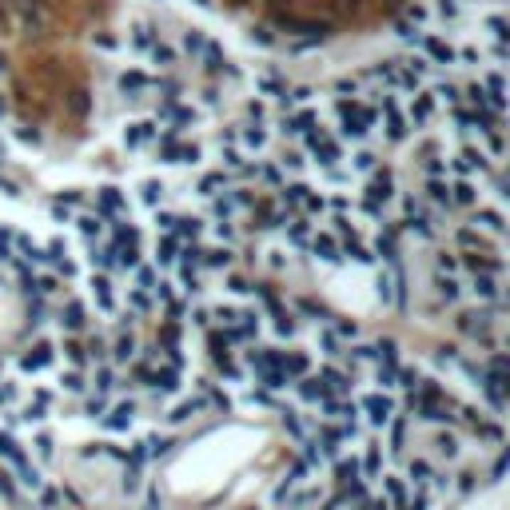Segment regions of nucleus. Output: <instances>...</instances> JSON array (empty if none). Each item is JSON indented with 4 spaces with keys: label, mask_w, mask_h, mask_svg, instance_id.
Masks as SVG:
<instances>
[{
    "label": "nucleus",
    "mask_w": 510,
    "mask_h": 510,
    "mask_svg": "<svg viewBox=\"0 0 510 510\" xmlns=\"http://www.w3.org/2000/svg\"><path fill=\"white\" fill-rule=\"evenodd\" d=\"M375 251H379L387 263H399V235H395V228H383L379 235H375Z\"/></svg>",
    "instance_id": "5"
},
{
    "label": "nucleus",
    "mask_w": 510,
    "mask_h": 510,
    "mask_svg": "<svg viewBox=\"0 0 510 510\" xmlns=\"http://www.w3.org/2000/svg\"><path fill=\"white\" fill-rule=\"evenodd\" d=\"M156 223L164 228V235H171V228H176V216H171V211H160V216H156Z\"/></svg>",
    "instance_id": "48"
},
{
    "label": "nucleus",
    "mask_w": 510,
    "mask_h": 510,
    "mask_svg": "<svg viewBox=\"0 0 510 510\" xmlns=\"http://www.w3.org/2000/svg\"><path fill=\"white\" fill-rule=\"evenodd\" d=\"M223 180H228V176H223V171H216V176H208V180L200 184V191H203V196H216V188H220Z\"/></svg>",
    "instance_id": "36"
},
{
    "label": "nucleus",
    "mask_w": 510,
    "mask_h": 510,
    "mask_svg": "<svg viewBox=\"0 0 510 510\" xmlns=\"http://www.w3.org/2000/svg\"><path fill=\"white\" fill-rule=\"evenodd\" d=\"M196 4H208V0H196Z\"/></svg>",
    "instance_id": "59"
},
{
    "label": "nucleus",
    "mask_w": 510,
    "mask_h": 510,
    "mask_svg": "<svg viewBox=\"0 0 510 510\" xmlns=\"http://www.w3.org/2000/svg\"><path fill=\"white\" fill-rule=\"evenodd\" d=\"M430 116H435V96H415V100H410V124L419 128V124H427Z\"/></svg>",
    "instance_id": "12"
},
{
    "label": "nucleus",
    "mask_w": 510,
    "mask_h": 510,
    "mask_svg": "<svg viewBox=\"0 0 510 510\" xmlns=\"http://www.w3.org/2000/svg\"><path fill=\"white\" fill-rule=\"evenodd\" d=\"M0 156H4V148H0Z\"/></svg>",
    "instance_id": "60"
},
{
    "label": "nucleus",
    "mask_w": 510,
    "mask_h": 510,
    "mask_svg": "<svg viewBox=\"0 0 510 510\" xmlns=\"http://www.w3.org/2000/svg\"><path fill=\"white\" fill-rule=\"evenodd\" d=\"M490 28H494L499 41H506V21H502V16H490Z\"/></svg>",
    "instance_id": "52"
},
{
    "label": "nucleus",
    "mask_w": 510,
    "mask_h": 510,
    "mask_svg": "<svg viewBox=\"0 0 510 510\" xmlns=\"http://www.w3.org/2000/svg\"><path fill=\"white\" fill-rule=\"evenodd\" d=\"M228 283H231V291H235V295H248V291H251V283H248V280H240V275H231Z\"/></svg>",
    "instance_id": "51"
},
{
    "label": "nucleus",
    "mask_w": 510,
    "mask_h": 510,
    "mask_svg": "<svg viewBox=\"0 0 510 510\" xmlns=\"http://www.w3.org/2000/svg\"><path fill=\"white\" fill-rule=\"evenodd\" d=\"M347 387H351V379L343 375V371H335V367H323V371H319V391H323V399H335V395H343Z\"/></svg>",
    "instance_id": "3"
},
{
    "label": "nucleus",
    "mask_w": 510,
    "mask_h": 510,
    "mask_svg": "<svg viewBox=\"0 0 510 510\" xmlns=\"http://www.w3.org/2000/svg\"><path fill=\"white\" fill-rule=\"evenodd\" d=\"M124 208V196H120V188H104L100 196H96V216H116V211Z\"/></svg>",
    "instance_id": "7"
},
{
    "label": "nucleus",
    "mask_w": 510,
    "mask_h": 510,
    "mask_svg": "<svg viewBox=\"0 0 510 510\" xmlns=\"http://www.w3.org/2000/svg\"><path fill=\"white\" fill-rule=\"evenodd\" d=\"M474 168H487V156H482V152H474V148H467V152H459V160H455V171H459V176H470V171Z\"/></svg>",
    "instance_id": "10"
},
{
    "label": "nucleus",
    "mask_w": 510,
    "mask_h": 510,
    "mask_svg": "<svg viewBox=\"0 0 510 510\" xmlns=\"http://www.w3.org/2000/svg\"><path fill=\"white\" fill-rule=\"evenodd\" d=\"M439 100H447V104H459V88L455 84H439V92H435Z\"/></svg>",
    "instance_id": "39"
},
{
    "label": "nucleus",
    "mask_w": 510,
    "mask_h": 510,
    "mask_svg": "<svg viewBox=\"0 0 510 510\" xmlns=\"http://www.w3.org/2000/svg\"><path fill=\"white\" fill-rule=\"evenodd\" d=\"M88 108H92V96H88V88H80V84H76V88L68 92V112L76 116V120H84V116H88Z\"/></svg>",
    "instance_id": "13"
},
{
    "label": "nucleus",
    "mask_w": 510,
    "mask_h": 510,
    "mask_svg": "<svg viewBox=\"0 0 510 510\" xmlns=\"http://www.w3.org/2000/svg\"><path fill=\"white\" fill-rule=\"evenodd\" d=\"M64 387H68V391H80L84 383H80V375H76V371H72V375H64Z\"/></svg>",
    "instance_id": "53"
},
{
    "label": "nucleus",
    "mask_w": 510,
    "mask_h": 510,
    "mask_svg": "<svg viewBox=\"0 0 510 510\" xmlns=\"http://www.w3.org/2000/svg\"><path fill=\"white\" fill-rule=\"evenodd\" d=\"M0 455H4V459H12L16 467H24V455H21V447H16V442L9 439V435H0Z\"/></svg>",
    "instance_id": "27"
},
{
    "label": "nucleus",
    "mask_w": 510,
    "mask_h": 510,
    "mask_svg": "<svg viewBox=\"0 0 510 510\" xmlns=\"http://www.w3.org/2000/svg\"><path fill=\"white\" fill-rule=\"evenodd\" d=\"M160 200H164L160 184H144V203H160Z\"/></svg>",
    "instance_id": "40"
},
{
    "label": "nucleus",
    "mask_w": 510,
    "mask_h": 510,
    "mask_svg": "<svg viewBox=\"0 0 510 510\" xmlns=\"http://www.w3.org/2000/svg\"><path fill=\"white\" fill-rule=\"evenodd\" d=\"M200 410V403H184V407H176V415H171V423H184V419H191Z\"/></svg>",
    "instance_id": "42"
},
{
    "label": "nucleus",
    "mask_w": 510,
    "mask_h": 510,
    "mask_svg": "<svg viewBox=\"0 0 510 510\" xmlns=\"http://www.w3.org/2000/svg\"><path fill=\"white\" fill-rule=\"evenodd\" d=\"M311 251H315V260H327V263L339 260V243H335V235H315V240H311Z\"/></svg>",
    "instance_id": "11"
},
{
    "label": "nucleus",
    "mask_w": 510,
    "mask_h": 510,
    "mask_svg": "<svg viewBox=\"0 0 510 510\" xmlns=\"http://www.w3.org/2000/svg\"><path fill=\"white\" fill-rule=\"evenodd\" d=\"M132 415H136V407H132V403L116 407V410H112V419H108V430H124V427L132 423Z\"/></svg>",
    "instance_id": "25"
},
{
    "label": "nucleus",
    "mask_w": 510,
    "mask_h": 510,
    "mask_svg": "<svg viewBox=\"0 0 510 510\" xmlns=\"http://www.w3.org/2000/svg\"><path fill=\"white\" fill-rule=\"evenodd\" d=\"M52 363V347L48 343H36V347L24 355V371H41V367H48Z\"/></svg>",
    "instance_id": "15"
},
{
    "label": "nucleus",
    "mask_w": 510,
    "mask_h": 510,
    "mask_svg": "<svg viewBox=\"0 0 510 510\" xmlns=\"http://www.w3.org/2000/svg\"><path fill=\"white\" fill-rule=\"evenodd\" d=\"M287 235H291V243H307V235H311L307 216H295V220L287 223Z\"/></svg>",
    "instance_id": "23"
},
{
    "label": "nucleus",
    "mask_w": 510,
    "mask_h": 510,
    "mask_svg": "<svg viewBox=\"0 0 510 510\" xmlns=\"http://www.w3.org/2000/svg\"><path fill=\"white\" fill-rule=\"evenodd\" d=\"M200 231H203L200 220H180V216H176V228H171V235H176V240H196Z\"/></svg>",
    "instance_id": "19"
},
{
    "label": "nucleus",
    "mask_w": 510,
    "mask_h": 510,
    "mask_svg": "<svg viewBox=\"0 0 510 510\" xmlns=\"http://www.w3.org/2000/svg\"><path fill=\"white\" fill-rule=\"evenodd\" d=\"M363 410L371 415L375 427H383V423H391V415H395V403H391L387 395H367V399H363Z\"/></svg>",
    "instance_id": "4"
},
{
    "label": "nucleus",
    "mask_w": 510,
    "mask_h": 510,
    "mask_svg": "<svg viewBox=\"0 0 510 510\" xmlns=\"http://www.w3.org/2000/svg\"><path fill=\"white\" fill-rule=\"evenodd\" d=\"M427 191H430V200H435V203H450V188H447V184H439V180H435Z\"/></svg>",
    "instance_id": "33"
},
{
    "label": "nucleus",
    "mask_w": 510,
    "mask_h": 510,
    "mask_svg": "<svg viewBox=\"0 0 510 510\" xmlns=\"http://www.w3.org/2000/svg\"><path fill=\"white\" fill-rule=\"evenodd\" d=\"M136 44H140V48H152V44H156V36H152L148 24H136Z\"/></svg>",
    "instance_id": "37"
},
{
    "label": "nucleus",
    "mask_w": 510,
    "mask_h": 510,
    "mask_svg": "<svg viewBox=\"0 0 510 510\" xmlns=\"http://www.w3.org/2000/svg\"><path fill=\"white\" fill-rule=\"evenodd\" d=\"M132 307H136V311H148V291H132Z\"/></svg>",
    "instance_id": "50"
},
{
    "label": "nucleus",
    "mask_w": 510,
    "mask_h": 510,
    "mask_svg": "<svg viewBox=\"0 0 510 510\" xmlns=\"http://www.w3.org/2000/svg\"><path fill=\"white\" fill-rule=\"evenodd\" d=\"M391 196H395V184H391V176H387V171H375V180L367 184V211L375 216V211H379V203H387Z\"/></svg>",
    "instance_id": "2"
},
{
    "label": "nucleus",
    "mask_w": 510,
    "mask_h": 510,
    "mask_svg": "<svg viewBox=\"0 0 510 510\" xmlns=\"http://www.w3.org/2000/svg\"><path fill=\"white\" fill-rule=\"evenodd\" d=\"M307 184H291V188H283V203H291V208H295V203H303V196H307Z\"/></svg>",
    "instance_id": "31"
},
{
    "label": "nucleus",
    "mask_w": 510,
    "mask_h": 510,
    "mask_svg": "<svg viewBox=\"0 0 510 510\" xmlns=\"http://www.w3.org/2000/svg\"><path fill=\"white\" fill-rule=\"evenodd\" d=\"M243 140H248V148H260V144L267 140V132H263V128H248V132H243Z\"/></svg>",
    "instance_id": "38"
},
{
    "label": "nucleus",
    "mask_w": 510,
    "mask_h": 510,
    "mask_svg": "<svg viewBox=\"0 0 510 510\" xmlns=\"http://www.w3.org/2000/svg\"><path fill=\"white\" fill-rule=\"evenodd\" d=\"M474 295H479V299L499 303V299H502V291H499V275H487V271H482V275H474Z\"/></svg>",
    "instance_id": "9"
},
{
    "label": "nucleus",
    "mask_w": 510,
    "mask_h": 510,
    "mask_svg": "<svg viewBox=\"0 0 510 510\" xmlns=\"http://www.w3.org/2000/svg\"><path fill=\"white\" fill-rule=\"evenodd\" d=\"M140 271V287L144 291H156V275H152V267H136Z\"/></svg>",
    "instance_id": "47"
},
{
    "label": "nucleus",
    "mask_w": 510,
    "mask_h": 510,
    "mask_svg": "<svg viewBox=\"0 0 510 510\" xmlns=\"http://www.w3.org/2000/svg\"><path fill=\"white\" fill-rule=\"evenodd\" d=\"M423 44H427V52H430L439 64H450V60H455V48H450L447 41H439V36H427Z\"/></svg>",
    "instance_id": "18"
},
{
    "label": "nucleus",
    "mask_w": 510,
    "mask_h": 510,
    "mask_svg": "<svg viewBox=\"0 0 510 510\" xmlns=\"http://www.w3.org/2000/svg\"><path fill=\"white\" fill-rule=\"evenodd\" d=\"M355 168L359 171H375V156H371V152H359V156H355Z\"/></svg>",
    "instance_id": "45"
},
{
    "label": "nucleus",
    "mask_w": 510,
    "mask_h": 510,
    "mask_svg": "<svg viewBox=\"0 0 510 510\" xmlns=\"http://www.w3.org/2000/svg\"><path fill=\"white\" fill-rule=\"evenodd\" d=\"M4 21H9V16H4V9H0V28H4Z\"/></svg>",
    "instance_id": "56"
},
{
    "label": "nucleus",
    "mask_w": 510,
    "mask_h": 510,
    "mask_svg": "<svg viewBox=\"0 0 510 510\" xmlns=\"http://www.w3.org/2000/svg\"><path fill=\"white\" fill-rule=\"evenodd\" d=\"M60 323H64L68 331H84V323H88V311H84V303H80V299H68V303H64Z\"/></svg>",
    "instance_id": "6"
},
{
    "label": "nucleus",
    "mask_w": 510,
    "mask_h": 510,
    "mask_svg": "<svg viewBox=\"0 0 510 510\" xmlns=\"http://www.w3.org/2000/svg\"><path fill=\"white\" fill-rule=\"evenodd\" d=\"M152 60L160 64V68H168V64L176 60V52H171L168 44H152Z\"/></svg>",
    "instance_id": "32"
},
{
    "label": "nucleus",
    "mask_w": 510,
    "mask_h": 510,
    "mask_svg": "<svg viewBox=\"0 0 510 510\" xmlns=\"http://www.w3.org/2000/svg\"><path fill=\"white\" fill-rule=\"evenodd\" d=\"M0 116H4V100H0Z\"/></svg>",
    "instance_id": "58"
},
{
    "label": "nucleus",
    "mask_w": 510,
    "mask_h": 510,
    "mask_svg": "<svg viewBox=\"0 0 510 510\" xmlns=\"http://www.w3.org/2000/svg\"><path fill=\"white\" fill-rule=\"evenodd\" d=\"M176 251H180V240H176V235H164V240L156 243V263H171Z\"/></svg>",
    "instance_id": "20"
},
{
    "label": "nucleus",
    "mask_w": 510,
    "mask_h": 510,
    "mask_svg": "<svg viewBox=\"0 0 510 510\" xmlns=\"http://www.w3.org/2000/svg\"><path fill=\"white\" fill-rule=\"evenodd\" d=\"M439 291H442V299H447V303L459 299V283H455V280H442V275H439Z\"/></svg>",
    "instance_id": "34"
},
{
    "label": "nucleus",
    "mask_w": 510,
    "mask_h": 510,
    "mask_svg": "<svg viewBox=\"0 0 510 510\" xmlns=\"http://www.w3.org/2000/svg\"><path fill=\"white\" fill-rule=\"evenodd\" d=\"M303 136H307V148L315 152V156H319V164H323V168H335V164L343 160L339 144L331 140V136H327V132H323V128H319V132L311 128V132H303Z\"/></svg>",
    "instance_id": "1"
},
{
    "label": "nucleus",
    "mask_w": 510,
    "mask_h": 510,
    "mask_svg": "<svg viewBox=\"0 0 510 510\" xmlns=\"http://www.w3.org/2000/svg\"><path fill=\"white\" fill-rule=\"evenodd\" d=\"M92 291H96V303H100L104 311L116 307V299H112V283H108V275H92Z\"/></svg>",
    "instance_id": "17"
},
{
    "label": "nucleus",
    "mask_w": 510,
    "mask_h": 510,
    "mask_svg": "<svg viewBox=\"0 0 510 510\" xmlns=\"http://www.w3.org/2000/svg\"><path fill=\"white\" fill-rule=\"evenodd\" d=\"M251 36H255V41H260V44H271V32H267V28H255V32H251Z\"/></svg>",
    "instance_id": "55"
},
{
    "label": "nucleus",
    "mask_w": 510,
    "mask_h": 510,
    "mask_svg": "<svg viewBox=\"0 0 510 510\" xmlns=\"http://www.w3.org/2000/svg\"><path fill=\"white\" fill-rule=\"evenodd\" d=\"M200 263H208V267H228V263H231V251H228V248L200 251Z\"/></svg>",
    "instance_id": "24"
},
{
    "label": "nucleus",
    "mask_w": 510,
    "mask_h": 510,
    "mask_svg": "<svg viewBox=\"0 0 510 510\" xmlns=\"http://www.w3.org/2000/svg\"><path fill=\"white\" fill-rule=\"evenodd\" d=\"M231 4H248V0H231Z\"/></svg>",
    "instance_id": "57"
},
{
    "label": "nucleus",
    "mask_w": 510,
    "mask_h": 510,
    "mask_svg": "<svg viewBox=\"0 0 510 510\" xmlns=\"http://www.w3.org/2000/svg\"><path fill=\"white\" fill-rule=\"evenodd\" d=\"M450 203H459V208H470V203H474V188H470L467 180H459L455 188H450Z\"/></svg>",
    "instance_id": "22"
},
{
    "label": "nucleus",
    "mask_w": 510,
    "mask_h": 510,
    "mask_svg": "<svg viewBox=\"0 0 510 510\" xmlns=\"http://www.w3.org/2000/svg\"><path fill=\"white\" fill-rule=\"evenodd\" d=\"M120 88H124V92H140V88H148V76H144V72H124V76H120Z\"/></svg>",
    "instance_id": "26"
},
{
    "label": "nucleus",
    "mask_w": 510,
    "mask_h": 510,
    "mask_svg": "<svg viewBox=\"0 0 510 510\" xmlns=\"http://www.w3.org/2000/svg\"><path fill=\"white\" fill-rule=\"evenodd\" d=\"M132 351H136V339H132V335H124V339L116 343V359H128Z\"/></svg>",
    "instance_id": "44"
},
{
    "label": "nucleus",
    "mask_w": 510,
    "mask_h": 510,
    "mask_svg": "<svg viewBox=\"0 0 510 510\" xmlns=\"http://www.w3.org/2000/svg\"><path fill=\"white\" fill-rule=\"evenodd\" d=\"M152 136H156V124H132V128L124 132V144H128V148H140V144H148Z\"/></svg>",
    "instance_id": "16"
},
{
    "label": "nucleus",
    "mask_w": 510,
    "mask_h": 510,
    "mask_svg": "<svg viewBox=\"0 0 510 510\" xmlns=\"http://www.w3.org/2000/svg\"><path fill=\"white\" fill-rule=\"evenodd\" d=\"M303 211H307V216H315V211H323V196H315V191H307V196H303V203H299Z\"/></svg>",
    "instance_id": "35"
},
{
    "label": "nucleus",
    "mask_w": 510,
    "mask_h": 510,
    "mask_svg": "<svg viewBox=\"0 0 510 510\" xmlns=\"http://www.w3.org/2000/svg\"><path fill=\"white\" fill-rule=\"evenodd\" d=\"M184 48H188L191 56H200V52L208 48V41H203V32H196V28H191L188 36H184Z\"/></svg>",
    "instance_id": "30"
},
{
    "label": "nucleus",
    "mask_w": 510,
    "mask_h": 510,
    "mask_svg": "<svg viewBox=\"0 0 510 510\" xmlns=\"http://www.w3.org/2000/svg\"><path fill=\"white\" fill-rule=\"evenodd\" d=\"M64 351H68V359H72V363H84V347H80L76 339H68V343H64Z\"/></svg>",
    "instance_id": "46"
},
{
    "label": "nucleus",
    "mask_w": 510,
    "mask_h": 510,
    "mask_svg": "<svg viewBox=\"0 0 510 510\" xmlns=\"http://www.w3.org/2000/svg\"><path fill=\"white\" fill-rule=\"evenodd\" d=\"M474 223H479V228H487V231H502V216H499V211H479V216H474Z\"/></svg>",
    "instance_id": "29"
},
{
    "label": "nucleus",
    "mask_w": 510,
    "mask_h": 510,
    "mask_svg": "<svg viewBox=\"0 0 510 510\" xmlns=\"http://www.w3.org/2000/svg\"><path fill=\"white\" fill-rule=\"evenodd\" d=\"M0 260H12V235L0 231Z\"/></svg>",
    "instance_id": "49"
},
{
    "label": "nucleus",
    "mask_w": 510,
    "mask_h": 510,
    "mask_svg": "<svg viewBox=\"0 0 510 510\" xmlns=\"http://www.w3.org/2000/svg\"><path fill=\"white\" fill-rule=\"evenodd\" d=\"M12 395H16V387H12V383H4V387H0V403H9Z\"/></svg>",
    "instance_id": "54"
},
{
    "label": "nucleus",
    "mask_w": 510,
    "mask_h": 510,
    "mask_svg": "<svg viewBox=\"0 0 510 510\" xmlns=\"http://www.w3.org/2000/svg\"><path fill=\"white\" fill-rule=\"evenodd\" d=\"M76 223H80V235H84L88 243L100 240V231H104V220H100V216H80Z\"/></svg>",
    "instance_id": "21"
},
{
    "label": "nucleus",
    "mask_w": 510,
    "mask_h": 510,
    "mask_svg": "<svg viewBox=\"0 0 510 510\" xmlns=\"http://www.w3.org/2000/svg\"><path fill=\"white\" fill-rule=\"evenodd\" d=\"M383 116H387V136L391 140H403V136H407V120L399 116L395 100H383Z\"/></svg>",
    "instance_id": "8"
},
{
    "label": "nucleus",
    "mask_w": 510,
    "mask_h": 510,
    "mask_svg": "<svg viewBox=\"0 0 510 510\" xmlns=\"http://www.w3.org/2000/svg\"><path fill=\"white\" fill-rule=\"evenodd\" d=\"M307 367H311L307 355H283V375H287V383L303 379V375H307Z\"/></svg>",
    "instance_id": "14"
},
{
    "label": "nucleus",
    "mask_w": 510,
    "mask_h": 510,
    "mask_svg": "<svg viewBox=\"0 0 510 510\" xmlns=\"http://www.w3.org/2000/svg\"><path fill=\"white\" fill-rule=\"evenodd\" d=\"M410 479H415V482H427L430 479V467H427V462H410Z\"/></svg>",
    "instance_id": "43"
},
{
    "label": "nucleus",
    "mask_w": 510,
    "mask_h": 510,
    "mask_svg": "<svg viewBox=\"0 0 510 510\" xmlns=\"http://www.w3.org/2000/svg\"><path fill=\"white\" fill-rule=\"evenodd\" d=\"M319 343H323V355H339V339H335L331 331H323V335H319Z\"/></svg>",
    "instance_id": "41"
},
{
    "label": "nucleus",
    "mask_w": 510,
    "mask_h": 510,
    "mask_svg": "<svg viewBox=\"0 0 510 510\" xmlns=\"http://www.w3.org/2000/svg\"><path fill=\"white\" fill-rule=\"evenodd\" d=\"M283 128H287V132H311V128H315V112H299V116L287 120Z\"/></svg>",
    "instance_id": "28"
}]
</instances>
